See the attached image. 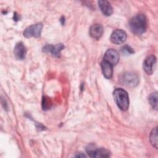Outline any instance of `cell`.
Masks as SVG:
<instances>
[{"label": "cell", "instance_id": "obj_7", "mask_svg": "<svg viewBox=\"0 0 158 158\" xmlns=\"http://www.w3.org/2000/svg\"><path fill=\"white\" fill-rule=\"evenodd\" d=\"M156 64V58L154 56L151 55L147 57L143 62V69L148 75L153 73Z\"/></svg>", "mask_w": 158, "mask_h": 158}, {"label": "cell", "instance_id": "obj_13", "mask_svg": "<svg viewBox=\"0 0 158 158\" xmlns=\"http://www.w3.org/2000/svg\"><path fill=\"white\" fill-rule=\"evenodd\" d=\"M149 139L151 144L156 148L157 149V127H155L152 129V130L151 132Z\"/></svg>", "mask_w": 158, "mask_h": 158}, {"label": "cell", "instance_id": "obj_5", "mask_svg": "<svg viewBox=\"0 0 158 158\" xmlns=\"http://www.w3.org/2000/svg\"><path fill=\"white\" fill-rule=\"evenodd\" d=\"M43 28L42 23H37L34 25H31L28 27L23 31V36L26 38H30L31 37L38 38Z\"/></svg>", "mask_w": 158, "mask_h": 158}, {"label": "cell", "instance_id": "obj_8", "mask_svg": "<svg viewBox=\"0 0 158 158\" xmlns=\"http://www.w3.org/2000/svg\"><path fill=\"white\" fill-rule=\"evenodd\" d=\"M127 39V33L125 31L117 29L115 30L111 35L110 40L115 44H120L123 43Z\"/></svg>", "mask_w": 158, "mask_h": 158}, {"label": "cell", "instance_id": "obj_18", "mask_svg": "<svg viewBox=\"0 0 158 158\" xmlns=\"http://www.w3.org/2000/svg\"><path fill=\"white\" fill-rule=\"evenodd\" d=\"M75 157H85L86 156L85 154H83L82 152H77L75 155Z\"/></svg>", "mask_w": 158, "mask_h": 158}, {"label": "cell", "instance_id": "obj_15", "mask_svg": "<svg viewBox=\"0 0 158 158\" xmlns=\"http://www.w3.org/2000/svg\"><path fill=\"white\" fill-rule=\"evenodd\" d=\"M157 93H151L149 97V102L150 104V105L151 106V107L155 109V110H157Z\"/></svg>", "mask_w": 158, "mask_h": 158}, {"label": "cell", "instance_id": "obj_17", "mask_svg": "<svg viewBox=\"0 0 158 158\" xmlns=\"http://www.w3.org/2000/svg\"><path fill=\"white\" fill-rule=\"evenodd\" d=\"M52 45L51 44H47L46 45L43 49V51L44 52H51V49H52Z\"/></svg>", "mask_w": 158, "mask_h": 158}, {"label": "cell", "instance_id": "obj_16", "mask_svg": "<svg viewBox=\"0 0 158 158\" xmlns=\"http://www.w3.org/2000/svg\"><path fill=\"white\" fill-rule=\"evenodd\" d=\"M122 52H127V53H128V54H133L134 53V51L133 49L129 46H124L122 48Z\"/></svg>", "mask_w": 158, "mask_h": 158}, {"label": "cell", "instance_id": "obj_11", "mask_svg": "<svg viewBox=\"0 0 158 158\" xmlns=\"http://www.w3.org/2000/svg\"><path fill=\"white\" fill-rule=\"evenodd\" d=\"M103 33V27L100 24H94L89 28V35L94 39H99Z\"/></svg>", "mask_w": 158, "mask_h": 158}, {"label": "cell", "instance_id": "obj_6", "mask_svg": "<svg viewBox=\"0 0 158 158\" xmlns=\"http://www.w3.org/2000/svg\"><path fill=\"white\" fill-rule=\"evenodd\" d=\"M104 60L114 66L117 64L119 60V54L114 49H109L104 54Z\"/></svg>", "mask_w": 158, "mask_h": 158}, {"label": "cell", "instance_id": "obj_2", "mask_svg": "<svg viewBox=\"0 0 158 158\" xmlns=\"http://www.w3.org/2000/svg\"><path fill=\"white\" fill-rule=\"evenodd\" d=\"M113 96L117 106L121 110H127L129 106V99L125 90L122 88H117L113 92Z\"/></svg>", "mask_w": 158, "mask_h": 158}, {"label": "cell", "instance_id": "obj_1", "mask_svg": "<svg viewBox=\"0 0 158 158\" xmlns=\"http://www.w3.org/2000/svg\"><path fill=\"white\" fill-rule=\"evenodd\" d=\"M129 26L136 35H141L145 32L147 28V19L144 14H138L133 17L129 22Z\"/></svg>", "mask_w": 158, "mask_h": 158}, {"label": "cell", "instance_id": "obj_9", "mask_svg": "<svg viewBox=\"0 0 158 158\" xmlns=\"http://www.w3.org/2000/svg\"><path fill=\"white\" fill-rule=\"evenodd\" d=\"M14 53L15 58L18 60H23L25 58L27 49L22 42H19L16 44L14 48Z\"/></svg>", "mask_w": 158, "mask_h": 158}, {"label": "cell", "instance_id": "obj_19", "mask_svg": "<svg viewBox=\"0 0 158 158\" xmlns=\"http://www.w3.org/2000/svg\"><path fill=\"white\" fill-rule=\"evenodd\" d=\"M64 20H65L64 17H62V18L60 19V21L62 22V24H64Z\"/></svg>", "mask_w": 158, "mask_h": 158}, {"label": "cell", "instance_id": "obj_3", "mask_svg": "<svg viewBox=\"0 0 158 158\" xmlns=\"http://www.w3.org/2000/svg\"><path fill=\"white\" fill-rule=\"evenodd\" d=\"M88 155L91 157H108L110 152L104 148H98L94 144H89L86 149Z\"/></svg>", "mask_w": 158, "mask_h": 158}, {"label": "cell", "instance_id": "obj_12", "mask_svg": "<svg viewBox=\"0 0 158 158\" xmlns=\"http://www.w3.org/2000/svg\"><path fill=\"white\" fill-rule=\"evenodd\" d=\"M101 66L104 76L106 78L110 79L112 77L113 73L112 65L103 60V61L101 63Z\"/></svg>", "mask_w": 158, "mask_h": 158}, {"label": "cell", "instance_id": "obj_14", "mask_svg": "<svg viewBox=\"0 0 158 158\" xmlns=\"http://www.w3.org/2000/svg\"><path fill=\"white\" fill-rule=\"evenodd\" d=\"M64 48V46L62 43L57 44L54 46H52V49L51 52L52 53V56L56 57H59L60 56V54L61 51Z\"/></svg>", "mask_w": 158, "mask_h": 158}, {"label": "cell", "instance_id": "obj_10", "mask_svg": "<svg viewBox=\"0 0 158 158\" xmlns=\"http://www.w3.org/2000/svg\"><path fill=\"white\" fill-rule=\"evenodd\" d=\"M98 5L104 15L109 16L113 13V8L109 1L105 0L99 1Z\"/></svg>", "mask_w": 158, "mask_h": 158}, {"label": "cell", "instance_id": "obj_4", "mask_svg": "<svg viewBox=\"0 0 158 158\" xmlns=\"http://www.w3.org/2000/svg\"><path fill=\"white\" fill-rule=\"evenodd\" d=\"M120 81L122 85L126 86L133 87L138 83L139 78L138 75L133 72H126L122 75Z\"/></svg>", "mask_w": 158, "mask_h": 158}]
</instances>
